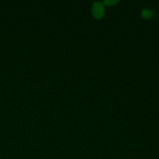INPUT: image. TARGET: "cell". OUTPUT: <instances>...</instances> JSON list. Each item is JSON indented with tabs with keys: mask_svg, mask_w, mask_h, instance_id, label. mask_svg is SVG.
Masks as SVG:
<instances>
[{
	"mask_svg": "<svg viewBox=\"0 0 159 159\" xmlns=\"http://www.w3.org/2000/svg\"><path fill=\"white\" fill-rule=\"evenodd\" d=\"M142 16L146 19H150L153 16V12L150 9H144L142 12Z\"/></svg>",
	"mask_w": 159,
	"mask_h": 159,
	"instance_id": "7a4b0ae2",
	"label": "cell"
},
{
	"mask_svg": "<svg viewBox=\"0 0 159 159\" xmlns=\"http://www.w3.org/2000/svg\"><path fill=\"white\" fill-rule=\"evenodd\" d=\"M92 13L93 16L98 19L102 18L104 14V9L103 5L100 2H96L92 7Z\"/></svg>",
	"mask_w": 159,
	"mask_h": 159,
	"instance_id": "6da1fadb",
	"label": "cell"
},
{
	"mask_svg": "<svg viewBox=\"0 0 159 159\" xmlns=\"http://www.w3.org/2000/svg\"><path fill=\"white\" fill-rule=\"evenodd\" d=\"M118 1H114V0H106L104 1V3L105 5L106 6H112V5H114L115 4L117 3Z\"/></svg>",
	"mask_w": 159,
	"mask_h": 159,
	"instance_id": "3957f363",
	"label": "cell"
}]
</instances>
